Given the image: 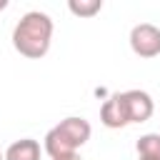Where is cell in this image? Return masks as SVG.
<instances>
[{
	"label": "cell",
	"instance_id": "cell-3",
	"mask_svg": "<svg viewBox=\"0 0 160 160\" xmlns=\"http://www.w3.org/2000/svg\"><path fill=\"white\" fill-rule=\"evenodd\" d=\"M130 48L140 58L160 55V28L152 22H138L130 30Z\"/></svg>",
	"mask_w": 160,
	"mask_h": 160
},
{
	"label": "cell",
	"instance_id": "cell-1",
	"mask_svg": "<svg viewBox=\"0 0 160 160\" xmlns=\"http://www.w3.org/2000/svg\"><path fill=\"white\" fill-rule=\"evenodd\" d=\"M50 40H52V20L48 12L40 10L25 12L12 30V48L30 60H40L50 50Z\"/></svg>",
	"mask_w": 160,
	"mask_h": 160
},
{
	"label": "cell",
	"instance_id": "cell-12",
	"mask_svg": "<svg viewBox=\"0 0 160 160\" xmlns=\"http://www.w3.org/2000/svg\"><path fill=\"white\" fill-rule=\"evenodd\" d=\"M0 160H5V152H0Z\"/></svg>",
	"mask_w": 160,
	"mask_h": 160
},
{
	"label": "cell",
	"instance_id": "cell-7",
	"mask_svg": "<svg viewBox=\"0 0 160 160\" xmlns=\"http://www.w3.org/2000/svg\"><path fill=\"white\" fill-rule=\"evenodd\" d=\"M135 150L140 158H160V132L140 135V140L135 142Z\"/></svg>",
	"mask_w": 160,
	"mask_h": 160
},
{
	"label": "cell",
	"instance_id": "cell-11",
	"mask_svg": "<svg viewBox=\"0 0 160 160\" xmlns=\"http://www.w3.org/2000/svg\"><path fill=\"white\" fill-rule=\"evenodd\" d=\"M138 160H160V158H138Z\"/></svg>",
	"mask_w": 160,
	"mask_h": 160
},
{
	"label": "cell",
	"instance_id": "cell-4",
	"mask_svg": "<svg viewBox=\"0 0 160 160\" xmlns=\"http://www.w3.org/2000/svg\"><path fill=\"white\" fill-rule=\"evenodd\" d=\"M122 102H125L128 122H145V120H150V115L155 110V102L145 90H125Z\"/></svg>",
	"mask_w": 160,
	"mask_h": 160
},
{
	"label": "cell",
	"instance_id": "cell-8",
	"mask_svg": "<svg viewBox=\"0 0 160 160\" xmlns=\"http://www.w3.org/2000/svg\"><path fill=\"white\" fill-rule=\"evenodd\" d=\"M70 12L78 18H92L95 12L102 10V0H70L68 2Z\"/></svg>",
	"mask_w": 160,
	"mask_h": 160
},
{
	"label": "cell",
	"instance_id": "cell-5",
	"mask_svg": "<svg viewBox=\"0 0 160 160\" xmlns=\"http://www.w3.org/2000/svg\"><path fill=\"white\" fill-rule=\"evenodd\" d=\"M100 122L105 128H112V130L130 125L128 122V112H125V102H122V92H115V95H110L102 102V108H100Z\"/></svg>",
	"mask_w": 160,
	"mask_h": 160
},
{
	"label": "cell",
	"instance_id": "cell-10",
	"mask_svg": "<svg viewBox=\"0 0 160 160\" xmlns=\"http://www.w3.org/2000/svg\"><path fill=\"white\" fill-rule=\"evenodd\" d=\"M8 8V0H0V10H5Z\"/></svg>",
	"mask_w": 160,
	"mask_h": 160
},
{
	"label": "cell",
	"instance_id": "cell-9",
	"mask_svg": "<svg viewBox=\"0 0 160 160\" xmlns=\"http://www.w3.org/2000/svg\"><path fill=\"white\" fill-rule=\"evenodd\" d=\"M55 160H82V158L75 152V155H65V158H55Z\"/></svg>",
	"mask_w": 160,
	"mask_h": 160
},
{
	"label": "cell",
	"instance_id": "cell-6",
	"mask_svg": "<svg viewBox=\"0 0 160 160\" xmlns=\"http://www.w3.org/2000/svg\"><path fill=\"white\" fill-rule=\"evenodd\" d=\"M5 160H40V142L32 138L15 140L5 150Z\"/></svg>",
	"mask_w": 160,
	"mask_h": 160
},
{
	"label": "cell",
	"instance_id": "cell-2",
	"mask_svg": "<svg viewBox=\"0 0 160 160\" xmlns=\"http://www.w3.org/2000/svg\"><path fill=\"white\" fill-rule=\"evenodd\" d=\"M90 122L85 118H78V115H70L65 120H60L55 128L48 130L45 135V152L55 160V158H65V155H75L78 148H82L88 140H90Z\"/></svg>",
	"mask_w": 160,
	"mask_h": 160
}]
</instances>
